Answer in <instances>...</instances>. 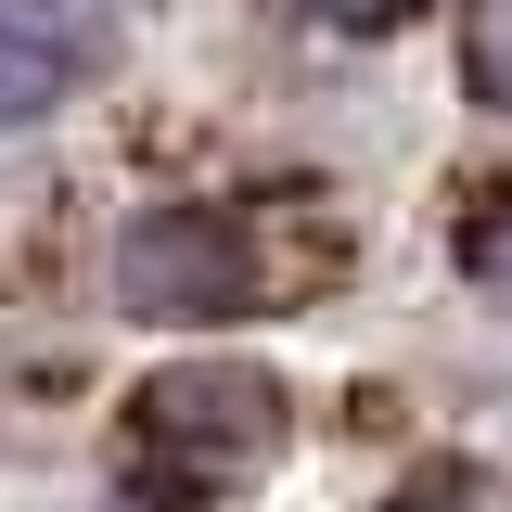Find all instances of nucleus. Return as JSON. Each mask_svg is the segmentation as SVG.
Returning <instances> with one entry per match:
<instances>
[{"mask_svg": "<svg viewBox=\"0 0 512 512\" xmlns=\"http://www.w3.org/2000/svg\"><path fill=\"white\" fill-rule=\"evenodd\" d=\"M269 448H282V384L269 372L180 359V372H154L141 397H128V461H141V487H167V500L244 487Z\"/></svg>", "mask_w": 512, "mask_h": 512, "instance_id": "nucleus-1", "label": "nucleus"}, {"mask_svg": "<svg viewBox=\"0 0 512 512\" xmlns=\"http://www.w3.org/2000/svg\"><path fill=\"white\" fill-rule=\"evenodd\" d=\"M0 13H13V103H0V116L39 128L52 90H64V0H0Z\"/></svg>", "mask_w": 512, "mask_h": 512, "instance_id": "nucleus-3", "label": "nucleus"}, {"mask_svg": "<svg viewBox=\"0 0 512 512\" xmlns=\"http://www.w3.org/2000/svg\"><path fill=\"white\" fill-rule=\"evenodd\" d=\"M474 77H487V103L512 116V0H487V13H474Z\"/></svg>", "mask_w": 512, "mask_h": 512, "instance_id": "nucleus-5", "label": "nucleus"}, {"mask_svg": "<svg viewBox=\"0 0 512 512\" xmlns=\"http://www.w3.org/2000/svg\"><path fill=\"white\" fill-rule=\"evenodd\" d=\"M384 512H512V474H500V461L436 448V461H410V474L384 487Z\"/></svg>", "mask_w": 512, "mask_h": 512, "instance_id": "nucleus-4", "label": "nucleus"}, {"mask_svg": "<svg viewBox=\"0 0 512 512\" xmlns=\"http://www.w3.org/2000/svg\"><path fill=\"white\" fill-rule=\"evenodd\" d=\"M461 256H474V282H512V218H474Z\"/></svg>", "mask_w": 512, "mask_h": 512, "instance_id": "nucleus-7", "label": "nucleus"}, {"mask_svg": "<svg viewBox=\"0 0 512 512\" xmlns=\"http://www.w3.org/2000/svg\"><path fill=\"white\" fill-rule=\"evenodd\" d=\"M308 13H320V26H346V39H397L423 0H308Z\"/></svg>", "mask_w": 512, "mask_h": 512, "instance_id": "nucleus-6", "label": "nucleus"}, {"mask_svg": "<svg viewBox=\"0 0 512 512\" xmlns=\"http://www.w3.org/2000/svg\"><path fill=\"white\" fill-rule=\"evenodd\" d=\"M103 282H116L128 320L192 333V320H244L269 269H256V231L231 205H141V218H116V244H103Z\"/></svg>", "mask_w": 512, "mask_h": 512, "instance_id": "nucleus-2", "label": "nucleus"}]
</instances>
